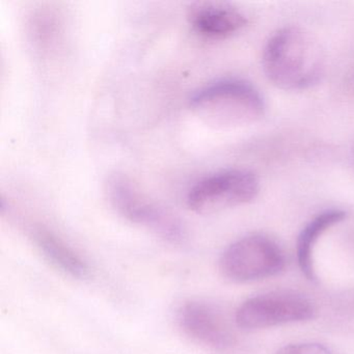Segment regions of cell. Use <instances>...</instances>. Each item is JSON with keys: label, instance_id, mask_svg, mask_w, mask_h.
Masks as SVG:
<instances>
[{"label": "cell", "instance_id": "1", "mask_svg": "<svg viewBox=\"0 0 354 354\" xmlns=\"http://www.w3.org/2000/svg\"><path fill=\"white\" fill-rule=\"evenodd\" d=\"M263 70L269 82L285 91L316 86L325 71V59L312 35L297 26L277 30L263 53Z\"/></svg>", "mask_w": 354, "mask_h": 354}, {"label": "cell", "instance_id": "2", "mask_svg": "<svg viewBox=\"0 0 354 354\" xmlns=\"http://www.w3.org/2000/svg\"><path fill=\"white\" fill-rule=\"evenodd\" d=\"M192 111L208 125L235 129L264 117L266 103L259 90L241 80H217L196 91L190 98Z\"/></svg>", "mask_w": 354, "mask_h": 354}, {"label": "cell", "instance_id": "3", "mask_svg": "<svg viewBox=\"0 0 354 354\" xmlns=\"http://www.w3.org/2000/svg\"><path fill=\"white\" fill-rule=\"evenodd\" d=\"M286 258L279 244L260 234L244 236L223 252L221 273L234 283H250L279 274Z\"/></svg>", "mask_w": 354, "mask_h": 354}, {"label": "cell", "instance_id": "4", "mask_svg": "<svg viewBox=\"0 0 354 354\" xmlns=\"http://www.w3.org/2000/svg\"><path fill=\"white\" fill-rule=\"evenodd\" d=\"M259 190L256 174L248 169H227L198 181L188 192L187 205L198 214H213L248 204Z\"/></svg>", "mask_w": 354, "mask_h": 354}, {"label": "cell", "instance_id": "5", "mask_svg": "<svg viewBox=\"0 0 354 354\" xmlns=\"http://www.w3.org/2000/svg\"><path fill=\"white\" fill-rule=\"evenodd\" d=\"M105 194L124 218L150 227L169 241H180L184 237L181 223L165 209L149 202L124 174L115 173L107 178Z\"/></svg>", "mask_w": 354, "mask_h": 354}, {"label": "cell", "instance_id": "6", "mask_svg": "<svg viewBox=\"0 0 354 354\" xmlns=\"http://www.w3.org/2000/svg\"><path fill=\"white\" fill-rule=\"evenodd\" d=\"M308 298L294 291H271L252 296L238 308L235 322L244 330L269 328L314 318Z\"/></svg>", "mask_w": 354, "mask_h": 354}, {"label": "cell", "instance_id": "7", "mask_svg": "<svg viewBox=\"0 0 354 354\" xmlns=\"http://www.w3.org/2000/svg\"><path fill=\"white\" fill-rule=\"evenodd\" d=\"M185 335L211 349L225 351L235 344L233 333L221 313L206 302L190 300L178 312Z\"/></svg>", "mask_w": 354, "mask_h": 354}, {"label": "cell", "instance_id": "8", "mask_svg": "<svg viewBox=\"0 0 354 354\" xmlns=\"http://www.w3.org/2000/svg\"><path fill=\"white\" fill-rule=\"evenodd\" d=\"M187 18L198 34L210 39L229 38L248 24V18L239 9L219 1L192 3Z\"/></svg>", "mask_w": 354, "mask_h": 354}, {"label": "cell", "instance_id": "9", "mask_svg": "<svg viewBox=\"0 0 354 354\" xmlns=\"http://www.w3.org/2000/svg\"><path fill=\"white\" fill-rule=\"evenodd\" d=\"M347 213L341 209H329L310 219L298 236L296 244L298 266L304 277L310 281L316 279L313 252L319 238L333 225L342 223Z\"/></svg>", "mask_w": 354, "mask_h": 354}, {"label": "cell", "instance_id": "10", "mask_svg": "<svg viewBox=\"0 0 354 354\" xmlns=\"http://www.w3.org/2000/svg\"><path fill=\"white\" fill-rule=\"evenodd\" d=\"M32 237L43 256L66 274L80 279H86L90 275V267L86 261L51 232L37 229Z\"/></svg>", "mask_w": 354, "mask_h": 354}, {"label": "cell", "instance_id": "11", "mask_svg": "<svg viewBox=\"0 0 354 354\" xmlns=\"http://www.w3.org/2000/svg\"><path fill=\"white\" fill-rule=\"evenodd\" d=\"M275 354H333L329 348L319 343H297L285 346Z\"/></svg>", "mask_w": 354, "mask_h": 354}, {"label": "cell", "instance_id": "12", "mask_svg": "<svg viewBox=\"0 0 354 354\" xmlns=\"http://www.w3.org/2000/svg\"><path fill=\"white\" fill-rule=\"evenodd\" d=\"M350 158H351L352 165L354 167V144L352 145L351 150H350Z\"/></svg>", "mask_w": 354, "mask_h": 354}]
</instances>
